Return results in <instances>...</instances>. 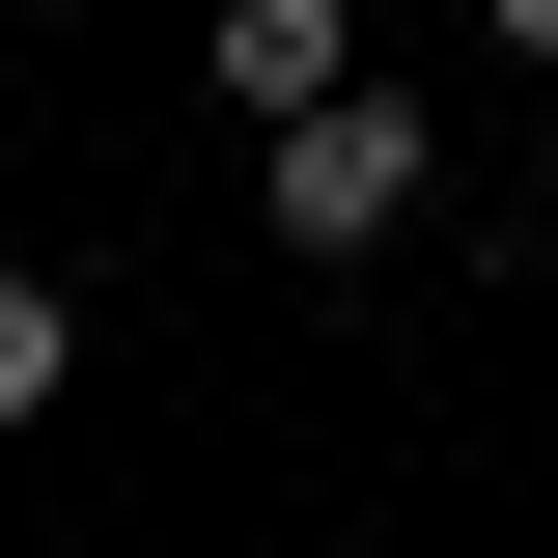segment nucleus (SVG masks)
Masks as SVG:
<instances>
[{"mask_svg": "<svg viewBox=\"0 0 558 558\" xmlns=\"http://www.w3.org/2000/svg\"><path fill=\"white\" fill-rule=\"evenodd\" d=\"M418 168H447V112H418V84H336V112H279V168H252V223H279L307 279H363V252L418 223Z\"/></svg>", "mask_w": 558, "mask_h": 558, "instance_id": "1", "label": "nucleus"}, {"mask_svg": "<svg viewBox=\"0 0 558 558\" xmlns=\"http://www.w3.org/2000/svg\"><path fill=\"white\" fill-rule=\"evenodd\" d=\"M196 84H223V112H336V84H363V0H196Z\"/></svg>", "mask_w": 558, "mask_h": 558, "instance_id": "2", "label": "nucleus"}, {"mask_svg": "<svg viewBox=\"0 0 558 558\" xmlns=\"http://www.w3.org/2000/svg\"><path fill=\"white\" fill-rule=\"evenodd\" d=\"M84 391V279H28V252H0V418H57Z\"/></svg>", "mask_w": 558, "mask_h": 558, "instance_id": "3", "label": "nucleus"}, {"mask_svg": "<svg viewBox=\"0 0 558 558\" xmlns=\"http://www.w3.org/2000/svg\"><path fill=\"white\" fill-rule=\"evenodd\" d=\"M475 28H502V57H531V84H558V0H475Z\"/></svg>", "mask_w": 558, "mask_h": 558, "instance_id": "4", "label": "nucleus"}, {"mask_svg": "<svg viewBox=\"0 0 558 558\" xmlns=\"http://www.w3.org/2000/svg\"><path fill=\"white\" fill-rule=\"evenodd\" d=\"M0 28H57V0H0Z\"/></svg>", "mask_w": 558, "mask_h": 558, "instance_id": "5", "label": "nucleus"}, {"mask_svg": "<svg viewBox=\"0 0 558 558\" xmlns=\"http://www.w3.org/2000/svg\"><path fill=\"white\" fill-rule=\"evenodd\" d=\"M531 252H558V196H531Z\"/></svg>", "mask_w": 558, "mask_h": 558, "instance_id": "6", "label": "nucleus"}]
</instances>
